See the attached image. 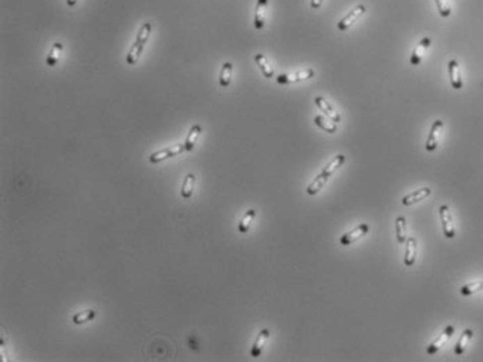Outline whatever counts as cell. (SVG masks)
<instances>
[{
	"label": "cell",
	"instance_id": "1",
	"mask_svg": "<svg viewBox=\"0 0 483 362\" xmlns=\"http://www.w3.org/2000/svg\"><path fill=\"white\" fill-rule=\"evenodd\" d=\"M152 34V24L151 23H144L141 25L140 31H138V34H137V38H135V42L133 43V46L130 49V52H128L127 57H126V62H127L128 66H134L137 62H138V58L144 52V49H145V45L148 39H149V36Z\"/></svg>",
	"mask_w": 483,
	"mask_h": 362
},
{
	"label": "cell",
	"instance_id": "2",
	"mask_svg": "<svg viewBox=\"0 0 483 362\" xmlns=\"http://www.w3.org/2000/svg\"><path fill=\"white\" fill-rule=\"evenodd\" d=\"M186 151V146L184 144H177V145H171L169 148H164L162 151H157V152H153L149 156V162L151 163H159V162H163V160H167V159L173 158V156H177V155H180Z\"/></svg>",
	"mask_w": 483,
	"mask_h": 362
},
{
	"label": "cell",
	"instance_id": "3",
	"mask_svg": "<svg viewBox=\"0 0 483 362\" xmlns=\"http://www.w3.org/2000/svg\"><path fill=\"white\" fill-rule=\"evenodd\" d=\"M439 213H440V219H442L443 234H444L447 238H454L455 226H454V220H453V215H451V210H450V208H448L447 205H442V206H440V209H439Z\"/></svg>",
	"mask_w": 483,
	"mask_h": 362
},
{
	"label": "cell",
	"instance_id": "4",
	"mask_svg": "<svg viewBox=\"0 0 483 362\" xmlns=\"http://www.w3.org/2000/svg\"><path fill=\"white\" fill-rule=\"evenodd\" d=\"M315 76L314 69H304L297 73H291V74H280L276 78V81L279 84H295V82L307 81L309 78H312Z\"/></svg>",
	"mask_w": 483,
	"mask_h": 362
},
{
	"label": "cell",
	"instance_id": "5",
	"mask_svg": "<svg viewBox=\"0 0 483 362\" xmlns=\"http://www.w3.org/2000/svg\"><path fill=\"white\" fill-rule=\"evenodd\" d=\"M365 12H367V7L364 6V5H356L351 12L347 13V14L338 21L337 28L340 29V31H347L352 24L355 23L358 18L365 14Z\"/></svg>",
	"mask_w": 483,
	"mask_h": 362
},
{
	"label": "cell",
	"instance_id": "6",
	"mask_svg": "<svg viewBox=\"0 0 483 362\" xmlns=\"http://www.w3.org/2000/svg\"><path fill=\"white\" fill-rule=\"evenodd\" d=\"M444 129V123L442 120H436L435 123L432 124L431 133L428 135V140H426V151L428 152H433L436 151L437 145H439V140H440V135Z\"/></svg>",
	"mask_w": 483,
	"mask_h": 362
},
{
	"label": "cell",
	"instance_id": "7",
	"mask_svg": "<svg viewBox=\"0 0 483 362\" xmlns=\"http://www.w3.org/2000/svg\"><path fill=\"white\" fill-rule=\"evenodd\" d=\"M454 330H455L454 326H451V325L446 326V329L443 330L442 333L437 336L436 340H435L433 343H431V345H429V347L426 348V352H428L429 355H433V354H436L437 351L440 350L443 345L446 344L448 340L451 339V336L454 334Z\"/></svg>",
	"mask_w": 483,
	"mask_h": 362
},
{
	"label": "cell",
	"instance_id": "8",
	"mask_svg": "<svg viewBox=\"0 0 483 362\" xmlns=\"http://www.w3.org/2000/svg\"><path fill=\"white\" fill-rule=\"evenodd\" d=\"M369 231V226H368L367 223H361L359 226H356L354 230H351L348 233H345L344 235H341V238H340V244L344 247L351 246L352 243H355L359 238H362L365 234H368Z\"/></svg>",
	"mask_w": 483,
	"mask_h": 362
},
{
	"label": "cell",
	"instance_id": "9",
	"mask_svg": "<svg viewBox=\"0 0 483 362\" xmlns=\"http://www.w3.org/2000/svg\"><path fill=\"white\" fill-rule=\"evenodd\" d=\"M432 45V38L429 36H424L422 39L419 41V43L415 46L413 49L412 54H411V57H409V63L412 66H419L420 62H422V57H424V54L428 50V47Z\"/></svg>",
	"mask_w": 483,
	"mask_h": 362
},
{
	"label": "cell",
	"instance_id": "10",
	"mask_svg": "<svg viewBox=\"0 0 483 362\" xmlns=\"http://www.w3.org/2000/svg\"><path fill=\"white\" fill-rule=\"evenodd\" d=\"M448 76H450V82H451V87L454 89H461L464 87V82H462V76H461V69L458 62L451 58L448 62Z\"/></svg>",
	"mask_w": 483,
	"mask_h": 362
},
{
	"label": "cell",
	"instance_id": "11",
	"mask_svg": "<svg viewBox=\"0 0 483 362\" xmlns=\"http://www.w3.org/2000/svg\"><path fill=\"white\" fill-rule=\"evenodd\" d=\"M315 105L319 107L320 111H323V114H325V116H327L329 118H332L333 122L338 123V122L341 120V116L338 114V111L334 110V107H333V106L330 105L325 98H322V96H316V98H315Z\"/></svg>",
	"mask_w": 483,
	"mask_h": 362
},
{
	"label": "cell",
	"instance_id": "12",
	"mask_svg": "<svg viewBox=\"0 0 483 362\" xmlns=\"http://www.w3.org/2000/svg\"><path fill=\"white\" fill-rule=\"evenodd\" d=\"M432 190L429 187H424L419 188V190H416V191H413V193L408 194L405 195L404 198H402V205H405V206H411V205H415L420 202V201H424L428 197H431Z\"/></svg>",
	"mask_w": 483,
	"mask_h": 362
},
{
	"label": "cell",
	"instance_id": "13",
	"mask_svg": "<svg viewBox=\"0 0 483 362\" xmlns=\"http://www.w3.org/2000/svg\"><path fill=\"white\" fill-rule=\"evenodd\" d=\"M268 2L269 0H258L256 2L255 14H254V25H255L256 29H263V27H265Z\"/></svg>",
	"mask_w": 483,
	"mask_h": 362
},
{
	"label": "cell",
	"instance_id": "14",
	"mask_svg": "<svg viewBox=\"0 0 483 362\" xmlns=\"http://www.w3.org/2000/svg\"><path fill=\"white\" fill-rule=\"evenodd\" d=\"M405 254H404V265L405 266H412L415 261H416V251H418V243H416V238H413V237H409V238L405 241Z\"/></svg>",
	"mask_w": 483,
	"mask_h": 362
},
{
	"label": "cell",
	"instance_id": "15",
	"mask_svg": "<svg viewBox=\"0 0 483 362\" xmlns=\"http://www.w3.org/2000/svg\"><path fill=\"white\" fill-rule=\"evenodd\" d=\"M314 123L322 129L323 131H326L329 134H334L336 131H337V123L336 122H333L332 118H329L327 116H323V114H318V116H315L314 118Z\"/></svg>",
	"mask_w": 483,
	"mask_h": 362
},
{
	"label": "cell",
	"instance_id": "16",
	"mask_svg": "<svg viewBox=\"0 0 483 362\" xmlns=\"http://www.w3.org/2000/svg\"><path fill=\"white\" fill-rule=\"evenodd\" d=\"M269 336H270V333H269L268 329H263V330L259 332V334H258V337H256L255 340V343H254L252 348H251V356H254V358L261 356L263 350V345H265V343H266V340L269 339Z\"/></svg>",
	"mask_w": 483,
	"mask_h": 362
},
{
	"label": "cell",
	"instance_id": "17",
	"mask_svg": "<svg viewBox=\"0 0 483 362\" xmlns=\"http://www.w3.org/2000/svg\"><path fill=\"white\" fill-rule=\"evenodd\" d=\"M202 133V127L199 126V124H195V126H192L191 129H190V133L187 135V140L184 142V146H186V151L187 152H190L194 149V146L197 145V141H198L199 135Z\"/></svg>",
	"mask_w": 483,
	"mask_h": 362
},
{
	"label": "cell",
	"instance_id": "18",
	"mask_svg": "<svg viewBox=\"0 0 483 362\" xmlns=\"http://www.w3.org/2000/svg\"><path fill=\"white\" fill-rule=\"evenodd\" d=\"M62 53H63V45H62L60 42H54L52 47H50L49 53H47L46 65L49 66V67H54V66L57 65L58 60H60Z\"/></svg>",
	"mask_w": 483,
	"mask_h": 362
},
{
	"label": "cell",
	"instance_id": "19",
	"mask_svg": "<svg viewBox=\"0 0 483 362\" xmlns=\"http://www.w3.org/2000/svg\"><path fill=\"white\" fill-rule=\"evenodd\" d=\"M472 336H473V332H472L471 329H466V330H464V332H462L460 340L457 341V344H455V347H454L455 355H462V354L465 352L466 345H468V343L471 341Z\"/></svg>",
	"mask_w": 483,
	"mask_h": 362
},
{
	"label": "cell",
	"instance_id": "20",
	"mask_svg": "<svg viewBox=\"0 0 483 362\" xmlns=\"http://www.w3.org/2000/svg\"><path fill=\"white\" fill-rule=\"evenodd\" d=\"M344 162H345V156H344V155H337V156L333 159L330 163L326 164V167L323 169L322 174L326 175L327 178H330V177H332V175L334 174V173H336L341 166H343Z\"/></svg>",
	"mask_w": 483,
	"mask_h": 362
},
{
	"label": "cell",
	"instance_id": "21",
	"mask_svg": "<svg viewBox=\"0 0 483 362\" xmlns=\"http://www.w3.org/2000/svg\"><path fill=\"white\" fill-rule=\"evenodd\" d=\"M231 76H233V65L230 62L223 63L220 70V77H219V82H220V87L227 88L231 84Z\"/></svg>",
	"mask_w": 483,
	"mask_h": 362
},
{
	"label": "cell",
	"instance_id": "22",
	"mask_svg": "<svg viewBox=\"0 0 483 362\" xmlns=\"http://www.w3.org/2000/svg\"><path fill=\"white\" fill-rule=\"evenodd\" d=\"M255 62H256V65H258V67H259L261 71H262V74L265 76V78H273L274 76L273 69L270 67L268 58L265 57L262 53H258V54H255Z\"/></svg>",
	"mask_w": 483,
	"mask_h": 362
},
{
	"label": "cell",
	"instance_id": "23",
	"mask_svg": "<svg viewBox=\"0 0 483 362\" xmlns=\"http://www.w3.org/2000/svg\"><path fill=\"white\" fill-rule=\"evenodd\" d=\"M327 180H329V178H327L326 175H323L322 173L318 174L315 177V180L309 184L308 188H307V194H308V195H316L322 188L326 186Z\"/></svg>",
	"mask_w": 483,
	"mask_h": 362
},
{
	"label": "cell",
	"instance_id": "24",
	"mask_svg": "<svg viewBox=\"0 0 483 362\" xmlns=\"http://www.w3.org/2000/svg\"><path fill=\"white\" fill-rule=\"evenodd\" d=\"M396 235L400 244H404L407 241V220L404 216L396 219Z\"/></svg>",
	"mask_w": 483,
	"mask_h": 362
},
{
	"label": "cell",
	"instance_id": "25",
	"mask_svg": "<svg viewBox=\"0 0 483 362\" xmlns=\"http://www.w3.org/2000/svg\"><path fill=\"white\" fill-rule=\"evenodd\" d=\"M194 186H195V175L190 173L186 175V178L183 181V187H181V197L183 198H191L194 193Z\"/></svg>",
	"mask_w": 483,
	"mask_h": 362
},
{
	"label": "cell",
	"instance_id": "26",
	"mask_svg": "<svg viewBox=\"0 0 483 362\" xmlns=\"http://www.w3.org/2000/svg\"><path fill=\"white\" fill-rule=\"evenodd\" d=\"M256 216V212L254 209H250L244 215V217L241 219V222L238 223V231L239 233L245 234L251 227V223L254 222V219Z\"/></svg>",
	"mask_w": 483,
	"mask_h": 362
},
{
	"label": "cell",
	"instance_id": "27",
	"mask_svg": "<svg viewBox=\"0 0 483 362\" xmlns=\"http://www.w3.org/2000/svg\"><path fill=\"white\" fill-rule=\"evenodd\" d=\"M96 316V311L95 310H88L84 312H78L73 316V323L76 325H82V323H87V322L92 321L93 318Z\"/></svg>",
	"mask_w": 483,
	"mask_h": 362
},
{
	"label": "cell",
	"instance_id": "28",
	"mask_svg": "<svg viewBox=\"0 0 483 362\" xmlns=\"http://www.w3.org/2000/svg\"><path fill=\"white\" fill-rule=\"evenodd\" d=\"M483 288V281H472L469 284H465V286L461 287V294L462 295H472V294H475V292L480 291Z\"/></svg>",
	"mask_w": 483,
	"mask_h": 362
},
{
	"label": "cell",
	"instance_id": "29",
	"mask_svg": "<svg viewBox=\"0 0 483 362\" xmlns=\"http://www.w3.org/2000/svg\"><path fill=\"white\" fill-rule=\"evenodd\" d=\"M436 2L437 10L442 17H450L451 16V5L448 0H435Z\"/></svg>",
	"mask_w": 483,
	"mask_h": 362
},
{
	"label": "cell",
	"instance_id": "30",
	"mask_svg": "<svg viewBox=\"0 0 483 362\" xmlns=\"http://www.w3.org/2000/svg\"><path fill=\"white\" fill-rule=\"evenodd\" d=\"M322 3H323V0H311V7L314 9V10H318L322 6Z\"/></svg>",
	"mask_w": 483,
	"mask_h": 362
},
{
	"label": "cell",
	"instance_id": "31",
	"mask_svg": "<svg viewBox=\"0 0 483 362\" xmlns=\"http://www.w3.org/2000/svg\"><path fill=\"white\" fill-rule=\"evenodd\" d=\"M67 5L70 7H74L77 5V0H67Z\"/></svg>",
	"mask_w": 483,
	"mask_h": 362
}]
</instances>
